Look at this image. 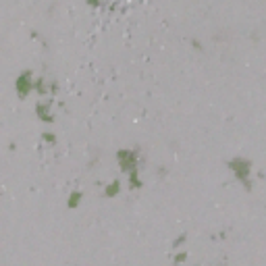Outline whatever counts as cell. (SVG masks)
<instances>
[{"label":"cell","instance_id":"obj_1","mask_svg":"<svg viewBox=\"0 0 266 266\" xmlns=\"http://www.w3.org/2000/svg\"><path fill=\"white\" fill-rule=\"evenodd\" d=\"M29 77H31L29 73H23V75L17 79V89H19V94H21V96H25L27 92L34 89V85H35V83H29Z\"/></svg>","mask_w":266,"mask_h":266},{"label":"cell","instance_id":"obj_2","mask_svg":"<svg viewBox=\"0 0 266 266\" xmlns=\"http://www.w3.org/2000/svg\"><path fill=\"white\" fill-rule=\"evenodd\" d=\"M79 196H81L79 191H75V193L71 196V202H69V206H71V208H73V206H77V202H79Z\"/></svg>","mask_w":266,"mask_h":266},{"label":"cell","instance_id":"obj_3","mask_svg":"<svg viewBox=\"0 0 266 266\" xmlns=\"http://www.w3.org/2000/svg\"><path fill=\"white\" fill-rule=\"evenodd\" d=\"M119 191V183H112L110 187H108V196H112V193H117Z\"/></svg>","mask_w":266,"mask_h":266},{"label":"cell","instance_id":"obj_4","mask_svg":"<svg viewBox=\"0 0 266 266\" xmlns=\"http://www.w3.org/2000/svg\"><path fill=\"white\" fill-rule=\"evenodd\" d=\"M183 260H185V254H179V256L175 258V262H177V264H179V262H183Z\"/></svg>","mask_w":266,"mask_h":266}]
</instances>
